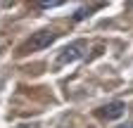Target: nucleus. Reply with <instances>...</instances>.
<instances>
[{
  "label": "nucleus",
  "mask_w": 133,
  "mask_h": 128,
  "mask_svg": "<svg viewBox=\"0 0 133 128\" xmlns=\"http://www.w3.org/2000/svg\"><path fill=\"white\" fill-rule=\"evenodd\" d=\"M57 31H52V29H41V31H36V33H33L19 50V55H29V52H36V50H43V47H48L50 43H55L57 40Z\"/></svg>",
  "instance_id": "1"
},
{
  "label": "nucleus",
  "mask_w": 133,
  "mask_h": 128,
  "mask_svg": "<svg viewBox=\"0 0 133 128\" xmlns=\"http://www.w3.org/2000/svg\"><path fill=\"white\" fill-rule=\"evenodd\" d=\"M86 52H88V43L86 40H76L71 45H66L55 59V69H62L64 64H71V62H76L81 57H86Z\"/></svg>",
  "instance_id": "2"
},
{
  "label": "nucleus",
  "mask_w": 133,
  "mask_h": 128,
  "mask_svg": "<svg viewBox=\"0 0 133 128\" xmlns=\"http://www.w3.org/2000/svg\"><path fill=\"white\" fill-rule=\"evenodd\" d=\"M124 111H126V104L116 100V102H109V104H105V107H100V109H97V116L112 121V119H119Z\"/></svg>",
  "instance_id": "3"
},
{
  "label": "nucleus",
  "mask_w": 133,
  "mask_h": 128,
  "mask_svg": "<svg viewBox=\"0 0 133 128\" xmlns=\"http://www.w3.org/2000/svg\"><path fill=\"white\" fill-rule=\"evenodd\" d=\"M100 7H105V5H102V3H97V5H90V7H78V10H76V14H74V19H76V22H81V19H86L93 10H100Z\"/></svg>",
  "instance_id": "4"
},
{
  "label": "nucleus",
  "mask_w": 133,
  "mask_h": 128,
  "mask_svg": "<svg viewBox=\"0 0 133 128\" xmlns=\"http://www.w3.org/2000/svg\"><path fill=\"white\" fill-rule=\"evenodd\" d=\"M64 5L62 0H50V3H38V10H52V7H59Z\"/></svg>",
  "instance_id": "5"
},
{
  "label": "nucleus",
  "mask_w": 133,
  "mask_h": 128,
  "mask_svg": "<svg viewBox=\"0 0 133 128\" xmlns=\"http://www.w3.org/2000/svg\"><path fill=\"white\" fill-rule=\"evenodd\" d=\"M119 128H133V123H121Z\"/></svg>",
  "instance_id": "6"
},
{
  "label": "nucleus",
  "mask_w": 133,
  "mask_h": 128,
  "mask_svg": "<svg viewBox=\"0 0 133 128\" xmlns=\"http://www.w3.org/2000/svg\"><path fill=\"white\" fill-rule=\"evenodd\" d=\"M19 128H36V126H19Z\"/></svg>",
  "instance_id": "7"
}]
</instances>
